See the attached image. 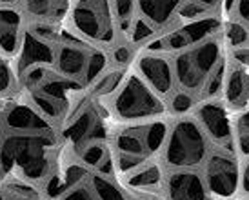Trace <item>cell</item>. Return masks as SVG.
Here are the masks:
<instances>
[{
  "mask_svg": "<svg viewBox=\"0 0 249 200\" xmlns=\"http://www.w3.org/2000/svg\"><path fill=\"white\" fill-rule=\"evenodd\" d=\"M137 73L144 78V82L155 93H159L160 97L169 95L173 91V66H171V60L167 58L166 53L145 51L144 55H140L139 60H137Z\"/></svg>",
  "mask_w": 249,
  "mask_h": 200,
  "instance_id": "8fae6325",
  "label": "cell"
},
{
  "mask_svg": "<svg viewBox=\"0 0 249 200\" xmlns=\"http://www.w3.org/2000/svg\"><path fill=\"white\" fill-rule=\"evenodd\" d=\"M184 0H135V7L155 31L166 28L173 17L178 13Z\"/></svg>",
  "mask_w": 249,
  "mask_h": 200,
  "instance_id": "2e32d148",
  "label": "cell"
},
{
  "mask_svg": "<svg viewBox=\"0 0 249 200\" xmlns=\"http://www.w3.org/2000/svg\"><path fill=\"white\" fill-rule=\"evenodd\" d=\"M20 0H0V6H17Z\"/></svg>",
  "mask_w": 249,
  "mask_h": 200,
  "instance_id": "d6a6232c",
  "label": "cell"
},
{
  "mask_svg": "<svg viewBox=\"0 0 249 200\" xmlns=\"http://www.w3.org/2000/svg\"><path fill=\"white\" fill-rule=\"evenodd\" d=\"M155 33H157V31H155L142 17H137V18L133 20L131 33L127 36V42L131 44L133 48H137V46H142V44H145L147 40L155 38Z\"/></svg>",
  "mask_w": 249,
  "mask_h": 200,
  "instance_id": "d4e9b609",
  "label": "cell"
},
{
  "mask_svg": "<svg viewBox=\"0 0 249 200\" xmlns=\"http://www.w3.org/2000/svg\"><path fill=\"white\" fill-rule=\"evenodd\" d=\"M91 49L93 46L89 42H84L80 38H71V36L58 38L53 71L68 80L78 82L84 88V76H86Z\"/></svg>",
  "mask_w": 249,
  "mask_h": 200,
  "instance_id": "9c48e42d",
  "label": "cell"
},
{
  "mask_svg": "<svg viewBox=\"0 0 249 200\" xmlns=\"http://www.w3.org/2000/svg\"><path fill=\"white\" fill-rule=\"evenodd\" d=\"M17 84H18L17 71L11 66L9 58L0 53V98L13 95V91L17 90Z\"/></svg>",
  "mask_w": 249,
  "mask_h": 200,
  "instance_id": "cb8c5ba5",
  "label": "cell"
},
{
  "mask_svg": "<svg viewBox=\"0 0 249 200\" xmlns=\"http://www.w3.org/2000/svg\"><path fill=\"white\" fill-rule=\"evenodd\" d=\"M218 28H220L218 17H214V15L200 17V18L189 20L184 26L169 29L160 38H155L149 44H145V51L166 53V55L167 53H180L184 49L196 46V44L214 36L218 33Z\"/></svg>",
  "mask_w": 249,
  "mask_h": 200,
  "instance_id": "52a82bcc",
  "label": "cell"
},
{
  "mask_svg": "<svg viewBox=\"0 0 249 200\" xmlns=\"http://www.w3.org/2000/svg\"><path fill=\"white\" fill-rule=\"evenodd\" d=\"M167 200H211L204 177L193 169H177L166 177Z\"/></svg>",
  "mask_w": 249,
  "mask_h": 200,
  "instance_id": "4fadbf2b",
  "label": "cell"
},
{
  "mask_svg": "<svg viewBox=\"0 0 249 200\" xmlns=\"http://www.w3.org/2000/svg\"><path fill=\"white\" fill-rule=\"evenodd\" d=\"M111 7H113L118 35L127 42V36L131 33L133 20L137 18L135 17V0H111Z\"/></svg>",
  "mask_w": 249,
  "mask_h": 200,
  "instance_id": "44dd1931",
  "label": "cell"
},
{
  "mask_svg": "<svg viewBox=\"0 0 249 200\" xmlns=\"http://www.w3.org/2000/svg\"><path fill=\"white\" fill-rule=\"evenodd\" d=\"M191 108H193V97H191L189 93H186V91H182V90H180L178 93H175L173 98H171V111H173V113L182 115V113L189 111Z\"/></svg>",
  "mask_w": 249,
  "mask_h": 200,
  "instance_id": "f1b7e54d",
  "label": "cell"
},
{
  "mask_svg": "<svg viewBox=\"0 0 249 200\" xmlns=\"http://www.w3.org/2000/svg\"><path fill=\"white\" fill-rule=\"evenodd\" d=\"M0 200H7V193H6V189H0Z\"/></svg>",
  "mask_w": 249,
  "mask_h": 200,
  "instance_id": "836d02e7",
  "label": "cell"
},
{
  "mask_svg": "<svg viewBox=\"0 0 249 200\" xmlns=\"http://www.w3.org/2000/svg\"><path fill=\"white\" fill-rule=\"evenodd\" d=\"M0 109H2V102H0Z\"/></svg>",
  "mask_w": 249,
  "mask_h": 200,
  "instance_id": "d590c367",
  "label": "cell"
},
{
  "mask_svg": "<svg viewBox=\"0 0 249 200\" xmlns=\"http://www.w3.org/2000/svg\"><path fill=\"white\" fill-rule=\"evenodd\" d=\"M109 98L111 115L122 122L155 120L167 113V106L162 97L144 82L137 71L125 73L122 84Z\"/></svg>",
  "mask_w": 249,
  "mask_h": 200,
  "instance_id": "7a4b0ae2",
  "label": "cell"
},
{
  "mask_svg": "<svg viewBox=\"0 0 249 200\" xmlns=\"http://www.w3.org/2000/svg\"><path fill=\"white\" fill-rule=\"evenodd\" d=\"M229 151H213L204 160L202 177L209 195L216 199H231L240 187V164Z\"/></svg>",
  "mask_w": 249,
  "mask_h": 200,
  "instance_id": "ba28073f",
  "label": "cell"
},
{
  "mask_svg": "<svg viewBox=\"0 0 249 200\" xmlns=\"http://www.w3.org/2000/svg\"><path fill=\"white\" fill-rule=\"evenodd\" d=\"M224 36H226V40H228L233 48H240V46H244V44L248 42L249 31L246 29L244 24H240V22H231L228 26V29H226V33H224Z\"/></svg>",
  "mask_w": 249,
  "mask_h": 200,
  "instance_id": "4316f807",
  "label": "cell"
},
{
  "mask_svg": "<svg viewBox=\"0 0 249 200\" xmlns=\"http://www.w3.org/2000/svg\"><path fill=\"white\" fill-rule=\"evenodd\" d=\"M233 60H235L236 64H240V66L249 69V48L248 46L233 48Z\"/></svg>",
  "mask_w": 249,
  "mask_h": 200,
  "instance_id": "f546056e",
  "label": "cell"
},
{
  "mask_svg": "<svg viewBox=\"0 0 249 200\" xmlns=\"http://www.w3.org/2000/svg\"><path fill=\"white\" fill-rule=\"evenodd\" d=\"M113 64L117 68H127V64L133 60V46L129 42H117L113 46V53H111Z\"/></svg>",
  "mask_w": 249,
  "mask_h": 200,
  "instance_id": "83f0119b",
  "label": "cell"
},
{
  "mask_svg": "<svg viewBox=\"0 0 249 200\" xmlns=\"http://www.w3.org/2000/svg\"><path fill=\"white\" fill-rule=\"evenodd\" d=\"M109 68V56L104 49L95 48L91 49L89 60H88V69H86V76H84V88H88L89 84H93L98 76L104 73L106 69Z\"/></svg>",
  "mask_w": 249,
  "mask_h": 200,
  "instance_id": "603a6c76",
  "label": "cell"
},
{
  "mask_svg": "<svg viewBox=\"0 0 249 200\" xmlns=\"http://www.w3.org/2000/svg\"><path fill=\"white\" fill-rule=\"evenodd\" d=\"M195 120L198 122L208 138L218 142L220 145L233 142V127L228 108L214 98L202 100L195 109Z\"/></svg>",
  "mask_w": 249,
  "mask_h": 200,
  "instance_id": "30bf717a",
  "label": "cell"
},
{
  "mask_svg": "<svg viewBox=\"0 0 249 200\" xmlns=\"http://www.w3.org/2000/svg\"><path fill=\"white\" fill-rule=\"evenodd\" d=\"M208 135L195 118L182 117L167 129L164 162L173 169H193L208 157Z\"/></svg>",
  "mask_w": 249,
  "mask_h": 200,
  "instance_id": "5b68a950",
  "label": "cell"
},
{
  "mask_svg": "<svg viewBox=\"0 0 249 200\" xmlns=\"http://www.w3.org/2000/svg\"><path fill=\"white\" fill-rule=\"evenodd\" d=\"M55 131H4L0 144V173H20L24 182L46 187L49 180L60 171L56 164Z\"/></svg>",
  "mask_w": 249,
  "mask_h": 200,
  "instance_id": "6da1fadb",
  "label": "cell"
},
{
  "mask_svg": "<svg viewBox=\"0 0 249 200\" xmlns=\"http://www.w3.org/2000/svg\"><path fill=\"white\" fill-rule=\"evenodd\" d=\"M89 179V177H88ZM56 200H98L97 195L93 193V189H91L89 182L86 180L82 184H78V186H73L70 189H66L62 193L56 197Z\"/></svg>",
  "mask_w": 249,
  "mask_h": 200,
  "instance_id": "484cf974",
  "label": "cell"
},
{
  "mask_svg": "<svg viewBox=\"0 0 249 200\" xmlns=\"http://www.w3.org/2000/svg\"><path fill=\"white\" fill-rule=\"evenodd\" d=\"M127 69L125 68H113V69H106L102 75L98 76L93 84H89V95L91 98L95 100H100V98L111 97L115 91L118 90V86L124 80Z\"/></svg>",
  "mask_w": 249,
  "mask_h": 200,
  "instance_id": "ac0fdd59",
  "label": "cell"
},
{
  "mask_svg": "<svg viewBox=\"0 0 249 200\" xmlns=\"http://www.w3.org/2000/svg\"><path fill=\"white\" fill-rule=\"evenodd\" d=\"M70 29L84 42L89 44H117V22L111 0H75L68 11Z\"/></svg>",
  "mask_w": 249,
  "mask_h": 200,
  "instance_id": "277c9868",
  "label": "cell"
},
{
  "mask_svg": "<svg viewBox=\"0 0 249 200\" xmlns=\"http://www.w3.org/2000/svg\"><path fill=\"white\" fill-rule=\"evenodd\" d=\"M125 182H127V186L135 187V189H151L162 182V169L159 164L145 162L140 167H137L135 171L129 173Z\"/></svg>",
  "mask_w": 249,
  "mask_h": 200,
  "instance_id": "d6986e66",
  "label": "cell"
},
{
  "mask_svg": "<svg viewBox=\"0 0 249 200\" xmlns=\"http://www.w3.org/2000/svg\"><path fill=\"white\" fill-rule=\"evenodd\" d=\"M236 15L246 24H249V0H236Z\"/></svg>",
  "mask_w": 249,
  "mask_h": 200,
  "instance_id": "4dcf8cb0",
  "label": "cell"
},
{
  "mask_svg": "<svg viewBox=\"0 0 249 200\" xmlns=\"http://www.w3.org/2000/svg\"><path fill=\"white\" fill-rule=\"evenodd\" d=\"M89 182L93 193L97 195L98 200H127L125 193L120 189L118 184H115L111 177L102 175V173H89Z\"/></svg>",
  "mask_w": 249,
  "mask_h": 200,
  "instance_id": "ffe728a7",
  "label": "cell"
},
{
  "mask_svg": "<svg viewBox=\"0 0 249 200\" xmlns=\"http://www.w3.org/2000/svg\"><path fill=\"white\" fill-rule=\"evenodd\" d=\"M6 131H51L53 126L29 104V100H11L0 109Z\"/></svg>",
  "mask_w": 249,
  "mask_h": 200,
  "instance_id": "7c38bea8",
  "label": "cell"
},
{
  "mask_svg": "<svg viewBox=\"0 0 249 200\" xmlns=\"http://www.w3.org/2000/svg\"><path fill=\"white\" fill-rule=\"evenodd\" d=\"M224 44L222 36H211L196 46L184 49L171 60L175 82L186 93H200L216 66L224 60Z\"/></svg>",
  "mask_w": 249,
  "mask_h": 200,
  "instance_id": "3957f363",
  "label": "cell"
},
{
  "mask_svg": "<svg viewBox=\"0 0 249 200\" xmlns=\"http://www.w3.org/2000/svg\"><path fill=\"white\" fill-rule=\"evenodd\" d=\"M242 200H249V195H248V197H246V199H242Z\"/></svg>",
  "mask_w": 249,
  "mask_h": 200,
  "instance_id": "e575fe53",
  "label": "cell"
},
{
  "mask_svg": "<svg viewBox=\"0 0 249 200\" xmlns=\"http://www.w3.org/2000/svg\"><path fill=\"white\" fill-rule=\"evenodd\" d=\"M224 106L231 111H242L249 106V71L240 64H231L224 78Z\"/></svg>",
  "mask_w": 249,
  "mask_h": 200,
  "instance_id": "9a60e30c",
  "label": "cell"
},
{
  "mask_svg": "<svg viewBox=\"0 0 249 200\" xmlns=\"http://www.w3.org/2000/svg\"><path fill=\"white\" fill-rule=\"evenodd\" d=\"M240 187L246 195H249V159L240 167Z\"/></svg>",
  "mask_w": 249,
  "mask_h": 200,
  "instance_id": "1f68e13d",
  "label": "cell"
},
{
  "mask_svg": "<svg viewBox=\"0 0 249 200\" xmlns=\"http://www.w3.org/2000/svg\"><path fill=\"white\" fill-rule=\"evenodd\" d=\"M70 6L71 0H24V9L31 24L58 26L68 17Z\"/></svg>",
  "mask_w": 249,
  "mask_h": 200,
  "instance_id": "e0dca14e",
  "label": "cell"
},
{
  "mask_svg": "<svg viewBox=\"0 0 249 200\" xmlns=\"http://www.w3.org/2000/svg\"><path fill=\"white\" fill-rule=\"evenodd\" d=\"M26 29V17L15 6H0V53L17 58Z\"/></svg>",
  "mask_w": 249,
  "mask_h": 200,
  "instance_id": "5bb4252c",
  "label": "cell"
},
{
  "mask_svg": "<svg viewBox=\"0 0 249 200\" xmlns=\"http://www.w3.org/2000/svg\"><path fill=\"white\" fill-rule=\"evenodd\" d=\"M231 127H233V142L238 155L249 159V106L238 111L235 120H231Z\"/></svg>",
  "mask_w": 249,
  "mask_h": 200,
  "instance_id": "7402d4cb",
  "label": "cell"
},
{
  "mask_svg": "<svg viewBox=\"0 0 249 200\" xmlns=\"http://www.w3.org/2000/svg\"><path fill=\"white\" fill-rule=\"evenodd\" d=\"M62 137L71 145L75 155L89 142L107 138L104 115L98 109L95 98L88 95V97L80 98L78 104L71 106L66 122H64Z\"/></svg>",
  "mask_w": 249,
  "mask_h": 200,
  "instance_id": "8992f818",
  "label": "cell"
}]
</instances>
